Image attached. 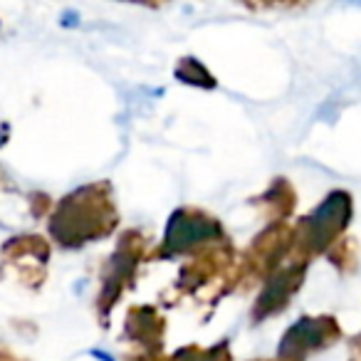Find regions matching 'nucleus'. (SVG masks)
I'll return each instance as SVG.
<instances>
[{
  "instance_id": "obj_1",
  "label": "nucleus",
  "mask_w": 361,
  "mask_h": 361,
  "mask_svg": "<svg viewBox=\"0 0 361 361\" xmlns=\"http://www.w3.org/2000/svg\"><path fill=\"white\" fill-rule=\"evenodd\" d=\"M354 3H359V6H361V0H354Z\"/></svg>"
}]
</instances>
